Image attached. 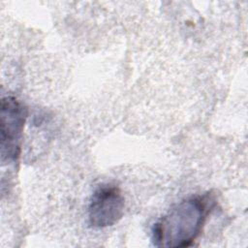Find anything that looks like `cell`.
Masks as SVG:
<instances>
[{
	"mask_svg": "<svg viewBox=\"0 0 248 248\" xmlns=\"http://www.w3.org/2000/svg\"><path fill=\"white\" fill-rule=\"evenodd\" d=\"M208 196L189 198L174 207L157 222L152 229L156 246L186 247L201 233L209 212Z\"/></svg>",
	"mask_w": 248,
	"mask_h": 248,
	"instance_id": "cell-1",
	"label": "cell"
},
{
	"mask_svg": "<svg viewBox=\"0 0 248 248\" xmlns=\"http://www.w3.org/2000/svg\"><path fill=\"white\" fill-rule=\"evenodd\" d=\"M26 108L12 96L1 100V157L2 161L16 160L26 119Z\"/></svg>",
	"mask_w": 248,
	"mask_h": 248,
	"instance_id": "cell-2",
	"label": "cell"
},
{
	"mask_svg": "<svg viewBox=\"0 0 248 248\" xmlns=\"http://www.w3.org/2000/svg\"><path fill=\"white\" fill-rule=\"evenodd\" d=\"M124 212V198L112 185L99 187L93 194L88 207L89 224L94 228H107L117 223Z\"/></svg>",
	"mask_w": 248,
	"mask_h": 248,
	"instance_id": "cell-3",
	"label": "cell"
}]
</instances>
